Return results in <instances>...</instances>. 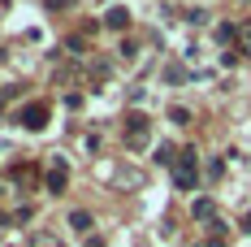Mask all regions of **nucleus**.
Wrapping results in <instances>:
<instances>
[{
    "label": "nucleus",
    "mask_w": 251,
    "mask_h": 247,
    "mask_svg": "<svg viewBox=\"0 0 251 247\" xmlns=\"http://www.w3.org/2000/svg\"><path fill=\"white\" fill-rule=\"evenodd\" d=\"M0 221H9V217H4V213H0Z\"/></svg>",
    "instance_id": "nucleus-17"
},
{
    "label": "nucleus",
    "mask_w": 251,
    "mask_h": 247,
    "mask_svg": "<svg viewBox=\"0 0 251 247\" xmlns=\"http://www.w3.org/2000/svg\"><path fill=\"white\" fill-rule=\"evenodd\" d=\"M18 122H22L26 130H44V126H48V104H26L22 113H18Z\"/></svg>",
    "instance_id": "nucleus-3"
},
{
    "label": "nucleus",
    "mask_w": 251,
    "mask_h": 247,
    "mask_svg": "<svg viewBox=\"0 0 251 247\" xmlns=\"http://www.w3.org/2000/svg\"><path fill=\"white\" fill-rule=\"evenodd\" d=\"M148 135H151V122H148V113H126V143L139 152L143 143H148Z\"/></svg>",
    "instance_id": "nucleus-2"
},
{
    "label": "nucleus",
    "mask_w": 251,
    "mask_h": 247,
    "mask_svg": "<svg viewBox=\"0 0 251 247\" xmlns=\"http://www.w3.org/2000/svg\"><path fill=\"white\" fill-rule=\"evenodd\" d=\"M177 156H182V152H174L169 143H160V148H156V161H160V165H177Z\"/></svg>",
    "instance_id": "nucleus-8"
},
{
    "label": "nucleus",
    "mask_w": 251,
    "mask_h": 247,
    "mask_svg": "<svg viewBox=\"0 0 251 247\" xmlns=\"http://www.w3.org/2000/svg\"><path fill=\"white\" fill-rule=\"evenodd\" d=\"M30 247H61L56 234H30Z\"/></svg>",
    "instance_id": "nucleus-10"
},
{
    "label": "nucleus",
    "mask_w": 251,
    "mask_h": 247,
    "mask_svg": "<svg viewBox=\"0 0 251 247\" xmlns=\"http://www.w3.org/2000/svg\"><path fill=\"white\" fill-rule=\"evenodd\" d=\"M191 213H195V217H200V221H217V204H212V199H195V208H191Z\"/></svg>",
    "instance_id": "nucleus-6"
},
{
    "label": "nucleus",
    "mask_w": 251,
    "mask_h": 247,
    "mask_svg": "<svg viewBox=\"0 0 251 247\" xmlns=\"http://www.w3.org/2000/svg\"><path fill=\"white\" fill-rule=\"evenodd\" d=\"M238 44H243V48L251 52V22H243V26H238Z\"/></svg>",
    "instance_id": "nucleus-12"
},
{
    "label": "nucleus",
    "mask_w": 251,
    "mask_h": 247,
    "mask_svg": "<svg viewBox=\"0 0 251 247\" xmlns=\"http://www.w3.org/2000/svg\"><path fill=\"white\" fill-rule=\"evenodd\" d=\"M65 182H70V165L56 156V161L48 165V191H56V195H61V191H65Z\"/></svg>",
    "instance_id": "nucleus-4"
},
{
    "label": "nucleus",
    "mask_w": 251,
    "mask_h": 247,
    "mask_svg": "<svg viewBox=\"0 0 251 247\" xmlns=\"http://www.w3.org/2000/svg\"><path fill=\"white\" fill-rule=\"evenodd\" d=\"M104 26H108V30H126V26H130V9H122V4H113V9L104 13Z\"/></svg>",
    "instance_id": "nucleus-5"
},
{
    "label": "nucleus",
    "mask_w": 251,
    "mask_h": 247,
    "mask_svg": "<svg viewBox=\"0 0 251 247\" xmlns=\"http://www.w3.org/2000/svg\"><path fill=\"white\" fill-rule=\"evenodd\" d=\"M208 247H226V239H221V234H212V239H208Z\"/></svg>",
    "instance_id": "nucleus-14"
},
{
    "label": "nucleus",
    "mask_w": 251,
    "mask_h": 247,
    "mask_svg": "<svg viewBox=\"0 0 251 247\" xmlns=\"http://www.w3.org/2000/svg\"><path fill=\"white\" fill-rule=\"evenodd\" d=\"M217 39H221V44H229V39H238V26H217Z\"/></svg>",
    "instance_id": "nucleus-11"
},
{
    "label": "nucleus",
    "mask_w": 251,
    "mask_h": 247,
    "mask_svg": "<svg viewBox=\"0 0 251 247\" xmlns=\"http://www.w3.org/2000/svg\"><path fill=\"white\" fill-rule=\"evenodd\" d=\"M165 78H169V82H182V78H186V70H182V65H169V70H165Z\"/></svg>",
    "instance_id": "nucleus-13"
},
{
    "label": "nucleus",
    "mask_w": 251,
    "mask_h": 247,
    "mask_svg": "<svg viewBox=\"0 0 251 247\" xmlns=\"http://www.w3.org/2000/svg\"><path fill=\"white\" fill-rule=\"evenodd\" d=\"M243 230H247V234H251V213H247V217H243Z\"/></svg>",
    "instance_id": "nucleus-15"
},
{
    "label": "nucleus",
    "mask_w": 251,
    "mask_h": 247,
    "mask_svg": "<svg viewBox=\"0 0 251 247\" xmlns=\"http://www.w3.org/2000/svg\"><path fill=\"white\" fill-rule=\"evenodd\" d=\"M48 4H52V9H61V4H70V0H48Z\"/></svg>",
    "instance_id": "nucleus-16"
},
{
    "label": "nucleus",
    "mask_w": 251,
    "mask_h": 247,
    "mask_svg": "<svg viewBox=\"0 0 251 247\" xmlns=\"http://www.w3.org/2000/svg\"><path fill=\"white\" fill-rule=\"evenodd\" d=\"M169 122H174V126H191V109L174 104V109H169Z\"/></svg>",
    "instance_id": "nucleus-9"
},
{
    "label": "nucleus",
    "mask_w": 251,
    "mask_h": 247,
    "mask_svg": "<svg viewBox=\"0 0 251 247\" xmlns=\"http://www.w3.org/2000/svg\"><path fill=\"white\" fill-rule=\"evenodd\" d=\"M195 173H200V161H195V148H186L174 165V187L177 191H191L195 187Z\"/></svg>",
    "instance_id": "nucleus-1"
},
{
    "label": "nucleus",
    "mask_w": 251,
    "mask_h": 247,
    "mask_svg": "<svg viewBox=\"0 0 251 247\" xmlns=\"http://www.w3.org/2000/svg\"><path fill=\"white\" fill-rule=\"evenodd\" d=\"M70 225H74L78 234H87V230H91V213H87V208H74V213H70Z\"/></svg>",
    "instance_id": "nucleus-7"
}]
</instances>
